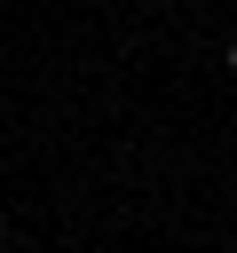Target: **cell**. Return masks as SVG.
<instances>
[{
  "label": "cell",
  "instance_id": "cell-2",
  "mask_svg": "<svg viewBox=\"0 0 237 253\" xmlns=\"http://www.w3.org/2000/svg\"><path fill=\"white\" fill-rule=\"evenodd\" d=\"M0 245H8V229H0Z\"/></svg>",
  "mask_w": 237,
  "mask_h": 253
},
{
  "label": "cell",
  "instance_id": "cell-1",
  "mask_svg": "<svg viewBox=\"0 0 237 253\" xmlns=\"http://www.w3.org/2000/svg\"><path fill=\"white\" fill-rule=\"evenodd\" d=\"M229 71H237V40H229Z\"/></svg>",
  "mask_w": 237,
  "mask_h": 253
}]
</instances>
